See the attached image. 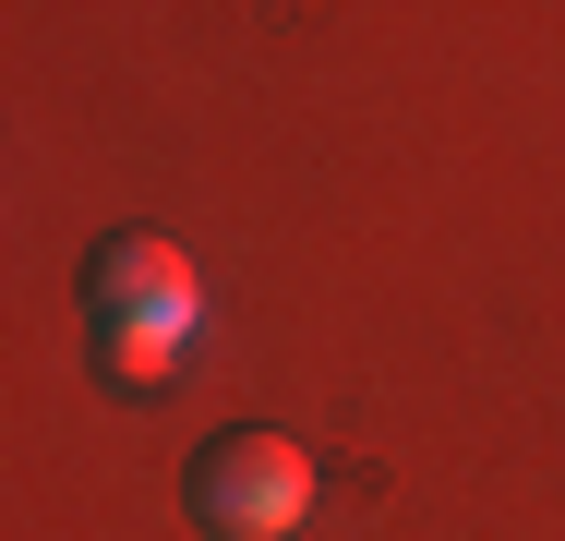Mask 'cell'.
Instances as JSON below:
<instances>
[{
	"label": "cell",
	"instance_id": "1",
	"mask_svg": "<svg viewBox=\"0 0 565 541\" xmlns=\"http://www.w3.org/2000/svg\"><path fill=\"white\" fill-rule=\"evenodd\" d=\"M181 506H193V518H205L217 541H289L301 518H313V457H301L289 433L241 422V433H217V445L193 457Z\"/></svg>",
	"mask_w": 565,
	"mask_h": 541
},
{
	"label": "cell",
	"instance_id": "2",
	"mask_svg": "<svg viewBox=\"0 0 565 541\" xmlns=\"http://www.w3.org/2000/svg\"><path fill=\"white\" fill-rule=\"evenodd\" d=\"M85 301H97V325H120V314H193V265H181L157 229H109L97 265H85Z\"/></svg>",
	"mask_w": 565,
	"mask_h": 541
},
{
	"label": "cell",
	"instance_id": "3",
	"mask_svg": "<svg viewBox=\"0 0 565 541\" xmlns=\"http://www.w3.org/2000/svg\"><path fill=\"white\" fill-rule=\"evenodd\" d=\"M181 349H193V314H120V325H97V373H109V385L181 373Z\"/></svg>",
	"mask_w": 565,
	"mask_h": 541
}]
</instances>
